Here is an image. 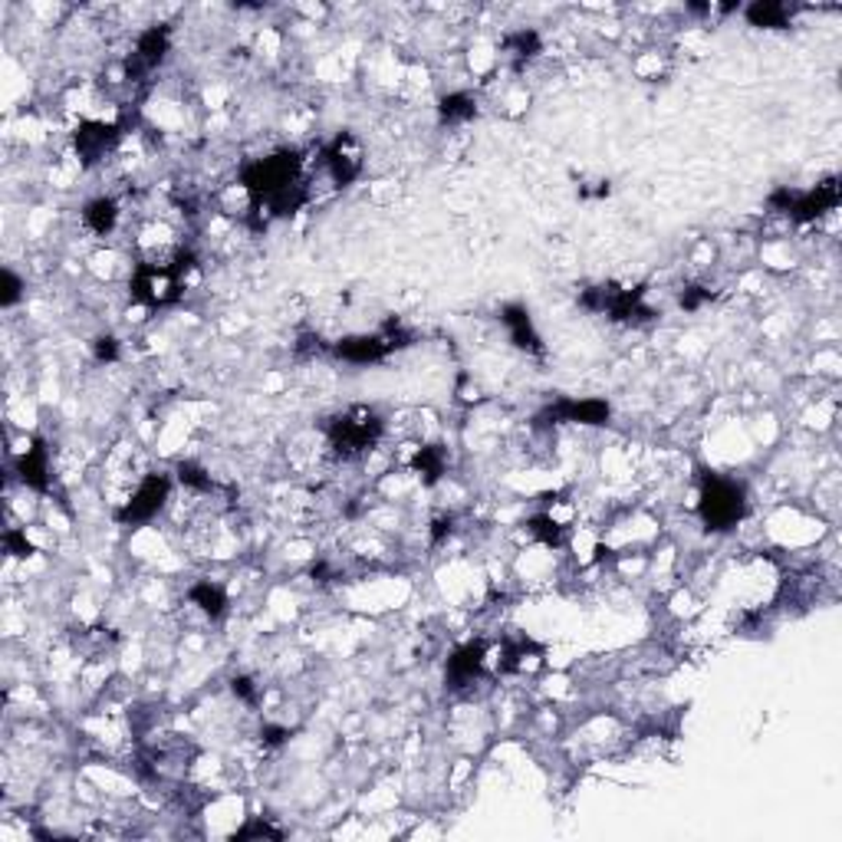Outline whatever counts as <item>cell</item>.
Returning <instances> with one entry per match:
<instances>
[{
  "mask_svg": "<svg viewBox=\"0 0 842 842\" xmlns=\"http://www.w3.org/2000/svg\"><path fill=\"white\" fill-rule=\"evenodd\" d=\"M415 471L425 477V484H435L445 474V451L438 445L421 447L418 455H415Z\"/></svg>",
  "mask_w": 842,
  "mask_h": 842,
  "instance_id": "17",
  "label": "cell"
},
{
  "mask_svg": "<svg viewBox=\"0 0 842 842\" xmlns=\"http://www.w3.org/2000/svg\"><path fill=\"white\" fill-rule=\"evenodd\" d=\"M714 293L705 290V286H687L685 293H681V310H701L707 300H711Z\"/></svg>",
  "mask_w": 842,
  "mask_h": 842,
  "instance_id": "24",
  "label": "cell"
},
{
  "mask_svg": "<svg viewBox=\"0 0 842 842\" xmlns=\"http://www.w3.org/2000/svg\"><path fill=\"white\" fill-rule=\"evenodd\" d=\"M530 533L536 536V540L546 543V546H559V543H563V524H559V520H553V514L533 516V520H530Z\"/></svg>",
  "mask_w": 842,
  "mask_h": 842,
  "instance_id": "20",
  "label": "cell"
},
{
  "mask_svg": "<svg viewBox=\"0 0 842 842\" xmlns=\"http://www.w3.org/2000/svg\"><path fill=\"white\" fill-rule=\"evenodd\" d=\"M188 599L195 602L201 612H205L207 619H221L224 612H227V596H224V589H221V586H215V583L191 586Z\"/></svg>",
  "mask_w": 842,
  "mask_h": 842,
  "instance_id": "14",
  "label": "cell"
},
{
  "mask_svg": "<svg viewBox=\"0 0 842 842\" xmlns=\"http://www.w3.org/2000/svg\"><path fill=\"white\" fill-rule=\"evenodd\" d=\"M17 467H20V477H24V484H30V487L44 490L46 484H50V465H46L44 445H34L30 451H26V455H20Z\"/></svg>",
  "mask_w": 842,
  "mask_h": 842,
  "instance_id": "13",
  "label": "cell"
},
{
  "mask_svg": "<svg viewBox=\"0 0 842 842\" xmlns=\"http://www.w3.org/2000/svg\"><path fill=\"white\" fill-rule=\"evenodd\" d=\"M504 50L510 56H516V60H530V56L540 53V36L533 34V30H516V34H510L504 40Z\"/></svg>",
  "mask_w": 842,
  "mask_h": 842,
  "instance_id": "19",
  "label": "cell"
},
{
  "mask_svg": "<svg viewBox=\"0 0 842 842\" xmlns=\"http://www.w3.org/2000/svg\"><path fill=\"white\" fill-rule=\"evenodd\" d=\"M115 356H119V346H115V339H112V336H103V339H95V359L112 362Z\"/></svg>",
  "mask_w": 842,
  "mask_h": 842,
  "instance_id": "26",
  "label": "cell"
},
{
  "mask_svg": "<svg viewBox=\"0 0 842 842\" xmlns=\"http://www.w3.org/2000/svg\"><path fill=\"white\" fill-rule=\"evenodd\" d=\"M168 490H172V484H168V477L165 474H148L145 481L138 484V490L132 494V500L122 507L119 520L122 524H142V520H152V516L158 514V510L165 507V500H168Z\"/></svg>",
  "mask_w": 842,
  "mask_h": 842,
  "instance_id": "4",
  "label": "cell"
},
{
  "mask_svg": "<svg viewBox=\"0 0 842 842\" xmlns=\"http://www.w3.org/2000/svg\"><path fill=\"white\" fill-rule=\"evenodd\" d=\"M323 165H326L329 178H333L339 188H346L349 181L359 178V172H362V145L356 142V135H349V132L336 135L333 142L326 145V152H323Z\"/></svg>",
  "mask_w": 842,
  "mask_h": 842,
  "instance_id": "5",
  "label": "cell"
},
{
  "mask_svg": "<svg viewBox=\"0 0 842 842\" xmlns=\"http://www.w3.org/2000/svg\"><path fill=\"white\" fill-rule=\"evenodd\" d=\"M178 477H181V484H188V487H195V490H211V474H205L198 465H181Z\"/></svg>",
  "mask_w": 842,
  "mask_h": 842,
  "instance_id": "22",
  "label": "cell"
},
{
  "mask_svg": "<svg viewBox=\"0 0 842 842\" xmlns=\"http://www.w3.org/2000/svg\"><path fill=\"white\" fill-rule=\"evenodd\" d=\"M697 510H701V520H705L707 530H714V533L731 530V526H737L740 520H744V514H747L744 487L727 481V477H714L711 474L705 481V487H701V504H697Z\"/></svg>",
  "mask_w": 842,
  "mask_h": 842,
  "instance_id": "2",
  "label": "cell"
},
{
  "mask_svg": "<svg viewBox=\"0 0 842 842\" xmlns=\"http://www.w3.org/2000/svg\"><path fill=\"white\" fill-rule=\"evenodd\" d=\"M546 421H576V425H606L609 405L602 398H563L543 412Z\"/></svg>",
  "mask_w": 842,
  "mask_h": 842,
  "instance_id": "7",
  "label": "cell"
},
{
  "mask_svg": "<svg viewBox=\"0 0 842 842\" xmlns=\"http://www.w3.org/2000/svg\"><path fill=\"white\" fill-rule=\"evenodd\" d=\"M4 543H7V550L14 553V556H20V559H26L30 553H34V543L26 540L24 530H7V533H4Z\"/></svg>",
  "mask_w": 842,
  "mask_h": 842,
  "instance_id": "23",
  "label": "cell"
},
{
  "mask_svg": "<svg viewBox=\"0 0 842 842\" xmlns=\"http://www.w3.org/2000/svg\"><path fill=\"white\" fill-rule=\"evenodd\" d=\"M293 185H300V155L296 152H276V155L257 158L244 168V188L254 195L257 205L274 201Z\"/></svg>",
  "mask_w": 842,
  "mask_h": 842,
  "instance_id": "1",
  "label": "cell"
},
{
  "mask_svg": "<svg viewBox=\"0 0 842 842\" xmlns=\"http://www.w3.org/2000/svg\"><path fill=\"white\" fill-rule=\"evenodd\" d=\"M839 205V181L829 178L823 185H817L813 191H803V195H793V205L787 215H793L797 221H817L819 215L833 211Z\"/></svg>",
  "mask_w": 842,
  "mask_h": 842,
  "instance_id": "9",
  "label": "cell"
},
{
  "mask_svg": "<svg viewBox=\"0 0 842 842\" xmlns=\"http://www.w3.org/2000/svg\"><path fill=\"white\" fill-rule=\"evenodd\" d=\"M378 435H382L378 415L369 412V408H353V412H346L343 418L333 421V428H329V445H333L343 457H356V455H362V451H369L378 441Z\"/></svg>",
  "mask_w": 842,
  "mask_h": 842,
  "instance_id": "3",
  "label": "cell"
},
{
  "mask_svg": "<svg viewBox=\"0 0 842 842\" xmlns=\"http://www.w3.org/2000/svg\"><path fill=\"white\" fill-rule=\"evenodd\" d=\"M477 115V103L467 93H451L441 99V119L445 122H467Z\"/></svg>",
  "mask_w": 842,
  "mask_h": 842,
  "instance_id": "16",
  "label": "cell"
},
{
  "mask_svg": "<svg viewBox=\"0 0 842 842\" xmlns=\"http://www.w3.org/2000/svg\"><path fill=\"white\" fill-rule=\"evenodd\" d=\"M392 349H396V343L388 339V333L349 336V339H343V343L336 346V356H339V359H346V362H359V366H366V362L386 359Z\"/></svg>",
  "mask_w": 842,
  "mask_h": 842,
  "instance_id": "10",
  "label": "cell"
},
{
  "mask_svg": "<svg viewBox=\"0 0 842 842\" xmlns=\"http://www.w3.org/2000/svg\"><path fill=\"white\" fill-rule=\"evenodd\" d=\"M234 695L244 697V701H254L257 691H254V681L250 678H234Z\"/></svg>",
  "mask_w": 842,
  "mask_h": 842,
  "instance_id": "27",
  "label": "cell"
},
{
  "mask_svg": "<svg viewBox=\"0 0 842 842\" xmlns=\"http://www.w3.org/2000/svg\"><path fill=\"white\" fill-rule=\"evenodd\" d=\"M20 290H24L20 276L14 274V270H4V293H0V303H4V306H14V303L20 300Z\"/></svg>",
  "mask_w": 842,
  "mask_h": 842,
  "instance_id": "25",
  "label": "cell"
},
{
  "mask_svg": "<svg viewBox=\"0 0 842 842\" xmlns=\"http://www.w3.org/2000/svg\"><path fill=\"white\" fill-rule=\"evenodd\" d=\"M165 53H168V26H148L145 34L135 40V50H132L129 63H125V76L129 79L148 76L165 60Z\"/></svg>",
  "mask_w": 842,
  "mask_h": 842,
  "instance_id": "6",
  "label": "cell"
},
{
  "mask_svg": "<svg viewBox=\"0 0 842 842\" xmlns=\"http://www.w3.org/2000/svg\"><path fill=\"white\" fill-rule=\"evenodd\" d=\"M73 142H76L79 158L86 165H93L112 152V145L119 142V129L105 125V122H83L76 129V135H73Z\"/></svg>",
  "mask_w": 842,
  "mask_h": 842,
  "instance_id": "8",
  "label": "cell"
},
{
  "mask_svg": "<svg viewBox=\"0 0 842 842\" xmlns=\"http://www.w3.org/2000/svg\"><path fill=\"white\" fill-rule=\"evenodd\" d=\"M484 658H487V648H484V642L461 645V648H457V652L447 658V678H451V685H455V687L471 685V681L484 671Z\"/></svg>",
  "mask_w": 842,
  "mask_h": 842,
  "instance_id": "11",
  "label": "cell"
},
{
  "mask_svg": "<svg viewBox=\"0 0 842 842\" xmlns=\"http://www.w3.org/2000/svg\"><path fill=\"white\" fill-rule=\"evenodd\" d=\"M747 20L754 26H787V20H790V10L783 7V4H754V7H747Z\"/></svg>",
  "mask_w": 842,
  "mask_h": 842,
  "instance_id": "18",
  "label": "cell"
},
{
  "mask_svg": "<svg viewBox=\"0 0 842 842\" xmlns=\"http://www.w3.org/2000/svg\"><path fill=\"white\" fill-rule=\"evenodd\" d=\"M264 836H270V839H280V829L276 826H270V823H264V819H254V823H247L244 829H237L234 833V839H264Z\"/></svg>",
  "mask_w": 842,
  "mask_h": 842,
  "instance_id": "21",
  "label": "cell"
},
{
  "mask_svg": "<svg viewBox=\"0 0 842 842\" xmlns=\"http://www.w3.org/2000/svg\"><path fill=\"white\" fill-rule=\"evenodd\" d=\"M83 221H86V227L93 234H109L115 227V221H119V205L112 198L89 201L86 211H83Z\"/></svg>",
  "mask_w": 842,
  "mask_h": 842,
  "instance_id": "15",
  "label": "cell"
},
{
  "mask_svg": "<svg viewBox=\"0 0 842 842\" xmlns=\"http://www.w3.org/2000/svg\"><path fill=\"white\" fill-rule=\"evenodd\" d=\"M500 319H504V326L510 329V339H514L520 349H526V353H543L540 336H536V329H533V319L524 306L510 303V306L500 310Z\"/></svg>",
  "mask_w": 842,
  "mask_h": 842,
  "instance_id": "12",
  "label": "cell"
}]
</instances>
